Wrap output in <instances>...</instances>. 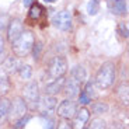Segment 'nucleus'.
<instances>
[{"label":"nucleus","mask_w":129,"mask_h":129,"mask_svg":"<svg viewBox=\"0 0 129 129\" xmlns=\"http://www.w3.org/2000/svg\"><path fill=\"white\" fill-rule=\"evenodd\" d=\"M56 104H58V100H56L55 95L44 94L42 97H39L37 110L41 112L42 116H45V115L46 116H51L52 114L55 112V110H56Z\"/></svg>","instance_id":"423d86ee"},{"label":"nucleus","mask_w":129,"mask_h":129,"mask_svg":"<svg viewBox=\"0 0 129 129\" xmlns=\"http://www.w3.org/2000/svg\"><path fill=\"white\" fill-rule=\"evenodd\" d=\"M11 88V81H10V74L3 69L0 64V95H6Z\"/></svg>","instance_id":"4468645a"},{"label":"nucleus","mask_w":129,"mask_h":129,"mask_svg":"<svg viewBox=\"0 0 129 129\" xmlns=\"http://www.w3.org/2000/svg\"><path fill=\"white\" fill-rule=\"evenodd\" d=\"M68 72V62L63 56H55L52 58L48 64V76L51 80L63 77Z\"/></svg>","instance_id":"39448f33"},{"label":"nucleus","mask_w":129,"mask_h":129,"mask_svg":"<svg viewBox=\"0 0 129 129\" xmlns=\"http://www.w3.org/2000/svg\"><path fill=\"white\" fill-rule=\"evenodd\" d=\"M4 49H6V38H4V35L0 32V60H2V58L4 56Z\"/></svg>","instance_id":"7c9ffc66"},{"label":"nucleus","mask_w":129,"mask_h":129,"mask_svg":"<svg viewBox=\"0 0 129 129\" xmlns=\"http://www.w3.org/2000/svg\"><path fill=\"white\" fill-rule=\"evenodd\" d=\"M17 73L20 74V77L23 79V80H28L32 76V68L29 64H21L18 68V70H17Z\"/></svg>","instance_id":"412c9836"},{"label":"nucleus","mask_w":129,"mask_h":129,"mask_svg":"<svg viewBox=\"0 0 129 129\" xmlns=\"http://www.w3.org/2000/svg\"><path fill=\"white\" fill-rule=\"evenodd\" d=\"M55 128V121L51 116H46V119H44V129H53Z\"/></svg>","instance_id":"2f4dec72"},{"label":"nucleus","mask_w":129,"mask_h":129,"mask_svg":"<svg viewBox=\"0 0 129 129\" xmlns=\"http://www.w3.org/2000/svg\"><path fill=\"white\" fill-rule=\"evenodd\" d=\"M39 86L37 81H29L24 86L23 88V98L28 105V110H37L38 105V100H39Z\"/></svg>","instance_id":"20e7f679"},{"label":"nucleus","mask_w":129,"mask_h":129,"mask_svg":"<svg viewBox=\"0 0 129 129\" xmlns=\"http://www.w3.org/2000/svg\"><path fill=\"white\" fill-rule=\"evenodd\" d=\"M129 87H128V81H123L122 84H121L119 87H118V90H116V94H118V97H119L121 103H123L125 105H128V100H129Z\"/></svg>","instance_id":"6ab92c4d"},{"label":"nucleus","mask_w":129,"mask_h":129,"mask_svg":"<svg viewBox=\"0 0 129 129\" xmlns=\"http://www.w3.org/2000/svg\"><path fill=\"white\" fill-rule=\"evenodd\" d=\"M100 10V2L98 0H90L87 4V13L90 16H95Z\"/></svg>","instance_id":"b1692460"},{"label":"nucleus","mask_w":129,"mask_h":129,"mask_svg":"<svg viewBox=\"0 0 129 129\" xmlns=\"http://www.w3.org/2000/svg\"><path fill=\"white\" fill-rule=\"evenodd\" d=\"M28 112V105L24 101L23 97H16L14 100L10 101V108H9V114H7V119L10 122H16L20 118H23L24 115H27Z\"/></svg>","instance_id":"7ed1b4c3"},{"label":"nucleus","mask_w":129,"mask_h":129,"mask_svg":"<svg viewBox=\"0 0 129 129\" xmlns=\"http://www.w3.org/2000/svg\"><path fill=\"white\" fill-rule=\"evenodd\" d=\"M52 24L58 29H60V31H69V29H72V25H73L72 14L69 13L68 10L58 11L55 16L52 17Z\"/></svg>","instance_id":"0eeeda50"},{"label":"nucleus","mask_w":129,"mask_h":129,"mask_svg":"<svg viewBox=\"0 0 129 129\" xmlns=\"http://www.w3.org/2000/svg\"><path fill=\"white\" fill-rule=\"evenodd\" d=\"M94 88H95V84H94V81H87V84H86V87H84V93L87 94L90 98H93L94 95H95V91H94Z\"/></svg>","instance_id":"393cba45"},{"label":"nucleus","mask_w":129,"mask_h":129,"mask_svg":"<svg viewBox=\"0 0 129 129\" xmlns=\"http://www.w3.org/2000/svg\"><path fill=\"white\" fill-rule=\"evenodd\" d=\"M35 3V0H23V4L25 7H29V6H32V4Z\"/></svg>","instance_id":"72a5a7b5"},{"label":"nucleus","mask_w":129,"mask_h":129,"mask_svg":"<svg viewBox=\"0 0 129 129\" xmlns=\"http://www.w3.org/2000/svg\"><path fill=\"white\" fill-rule=\"evenodd\" d=\"M79 103L83 107H86V105H88V104H91V98L84 93V91H80V93H79Z\"/></svg>","instance_id":"bb28decb"},{"label":"nucleus","mask_w":129,"mask_h":129,"mask_svg":"<svg viewBox=\"0 0 129 129\" xmlns=\"http://www.w3.org/2000/svg\"><path fill=\"white\" fill-rule=\"evenodd\" d=\"M116 77V69L114 62H105L100 66L94 79V84L98 90H108L112 87Z\"/></svg>","instance_id":"f257e3e1"},{"label":"nucleus","mask_w":129,"mask_h":129,"mask_svg":"<svg viewBox=\"0 0 129 129\" xmlns=\"http://www.w3.org/2000/svg\"><path fill=\"white\" fill-rule=\"evenodd\" d=\"M24 31V27H23V21L20 18H13V20H9V24L6 27V41L7 42H11L14 39H17L20 37V34Z\"/></svg>","instance_id":"1a4fd4ad"},{"label":"nucleus","mask_w":129,"mask_h":129,"mask_svg":"<svg viewBox=\"0 0 129 129\" xmlns=\"http://www.w3.org/2000/svg\"><path fill=\"white\" fill-rule=\"evenodd\" d=\"M88 129H107V122L103 118H94L88 125Z\"/></svg>","instance_id":"5701e85b"},{"label":"nucleus","mask_w":129,"mask_h":129,"mask_svg":"<svg viewBox=\"0 0 129 129\" xmlns=\"http://www.w3.org/2000/svg\"><path fill=\"white\" fill-rule=\"evenodd\" d=\"M77 111V105L72 98H64L56 108V114L62 119H72Z\"/></svg>","instance_id":"6e6552de"},{"label":"nucleus","mask_w":129,"mask_h":129,"mask_svg":"<svg viewBox=\"0 0 129 129\" xmlns=\"http://www.w3.org/2000/svg\"><path fill=\"white\" fill-rule=\"evenodd\" d=\"M45 2H46V3H55L56 0H45Z\"/></svg>","instance_id":"f704fd0d"},{"label":"nucleus","mask_w":129,"mask_h":129,"mask_svg":"<svg viewBox=\"0 0 129 129\" xmlns=\"http://www.w3.org/2000/svg\"><path fill=\"white\" fill-rule=\"evenodd\" d=\"M118 32L121 34V37H123L125 39H128V24L126 23H119V25H118Z\"/></svg>","instance_id":"cd10ccee"},{"label":"nucleus","mask_w":129,"mask_h":129,"mask_svg":"<svg viewBox=\"0 0 129 129\" xmlns=\"http://www.w3.org/2000/svg\"><path fill=\"white\" fill-rule=\"evenodd\" d=\"M29 119H31V116H29V115H24L23 118H20L18 121L14 122V129H23L24 126H25V123L28 122Z\"/></svg>","instance_id":"a878e982"},{"label":"nucleus","mask_w":129,"mask_h":129,"mask_svg":"<svg viewBox=\"0 0 129 129\" xmlns=\"http://www.w3.org/2000/svg\"><path fill=\"white\" fill-rule=\"evenodd\" d=\"M56 129H73V128H72L70 119H62V121H59Z\"/></svg>","instance_id":"c85d7f7f"},{"label":"nucleus","mask_w":129,"mask_h":129,"mask_svg":"<svg viewBox=\"0 0 129 129\" xmlns=\"http://www.w3.org/2000/svg\"><path fill=\"white\" fill-rule=\"evenodd\" d=\"M88 118H90V111L86 108V107H81L80 110L76 111L74 116L72 118L73 122H72V128L73 129H84L86 123H87Z\"/></svg>","instance_id":"9b49d317"},{"label":"nucleus","mask_w":129,"mask_h":129,"mask_svg":"<svg viewBox=\"0 0 129 129\" xmlns=\"http://www.w3.org/2000/svg\"><path fill=\"white\" fill-rule=\"evenodd\" d=\"M44 7L38 3H34L32 6H29V11H28V18L32 21H38L41 20V17L44 16Z\"/></svg>","instance_id":"f3484780"},{"label":"nucleus","mask_w":129,"mask_h":129,"mask_svg":"<svg viewBox=\"0 0 129 129\" xmlns=\"http://www.w3.org/2000/svg\"><path fill=\"white\" fill-rule=\"evenodd\" d=\"M70 77H73L74 80H77L79 83H83L87 77V72L84 69V66L81 64H76L73 69L70 70Z\"/></svg>","instance_id":"dca6fc26"},{"label":"nucleus","mask_w":129,"mask_h":129,"mask_svg":"<svg viewBox=\"0 0 129 129\" xmlns=\"http://www.w3.org/2000/svg\"><path fill=\"white\" fill-rule=\"evenodd\" d=\"M111 129H125V128H123V125L121 122H112Z\"/></svg>","instance_id":"473e14b6"},{"label":"nucleus","mask_w":129,"mask_h":129,"mask_svg":"<svg viewBox=\"0 0 129 129\" xmlns=\"http://www.w3.org/2000/svg\"><path fill=\"white\" fill-rule=\"evenodd\" d=\"M7 24H9V17H7V14H0V32L3 31V29H6Z\"/></svg>","instance_id":"c756f323"},{"label":"nucleus","mask_w":129,"mask_h":129,"mask_svg":"<svg viewBox=\"0 0 129 129\" xmlns=\"http://www.w3.org/2000/svg\"><path fill=\"white\" fill-rule=\"evenodd\" d=\"M9 108H10V100L6 95H0V123L7 119Z\"/></svg>","instance_id":"a211bd4d"},{"label":"nucleus","mask_w":129,"mask_h":129,"mask_svg":"<svg viewBox=\"0 0 129 129\" xmlns=\"http://www.w3.org/2000/svg\"><path fill=\"white\" fill-rule=\"evenodd\" d=\"M108 111V105H107L105 103H103V101H94L93 104H91V112L95 114V115H98V114H104Z\"/></svg>","instance_id":"aec40b11"},{"label":"nucleus","mask_w":129,"mask_h":129,"mask_svg":"<svg viewBox=\"0 0 129 129\" xmlns=\"http://www.w3.org/2000/svg\"><path fill=\"white\" fill-rule=\"evenodd\" d=\"M63 83H64V76L63 77H59V79H55V80H52L51 83L45 84L44 93L48 94V95H56V94H59L62 91Z\"/></svg>","instance_id":"ddd939ff"},{"label":"nucleus","mask_w":129,"mask_h":129,"mask_svg":"<svg viewBox=\"0 0 129 129\" xmlns=\"http://www.w3.org/2000/svg\"><path fill=\"white\" fill-rule=\"evenodd\" d=\"M42 51H44V44H42L41 41H35L34 42V45H32V49H31L32 56H34L35 60H39V59H41Z\"/></svg>","instance_id":"4be33fe9"},{"label":"nucleus","mask_w":129,"mask_h":129,"mask_svg":"<svg viewBox=\"0 0 129 129\" xmlns=\"http://www.w3.org/2000/svg\"><path fill=\"white\" fill-rule=\"evenodd\" d=\"M80 90H81V83L74 80L73 77H69V79H64V83H63L60 93H63L66 98H73V97L79 95Z\"/></svg>","instance_id":"9d476101"},{"label":"nucleus","mask_w":129,"mask_h":129,"mask_svg":"<svg viewBox=\"0 0 129 129\" xmlns=\"http://www.w3.org/2000/svg\"><path fill=\"white\" fill-rule=\"evenodd\" d=\"M35 42V37L31 31H25L24 29L17 39H14L10 45H11V51L13 55L17 58H25L32 49V45Z\"/></svg>","instance_id":"f03ea898"},{"label":"nucleus","mask_w":129,"mask_h":129,"mask_svg":"<svg viewBox=\"0 0 129 129\" xmlns=\"http://www.w3.org/2000/svg\"><path fill=\"white\" fill-rule=\"evenodd\" d=\"M108 9L115 16H126L128 14V3L126 0H108Z\"/></svg>","instance_id":"f8f14e48"},{"label":"nucleus","mask_w":129,"mask_h":129,"mask_svg":"<svg viewBox=\"0 0 129 129\" xmlns=\"http://www.w3.org/2000/svg\"><path fill=\"white\" fill-rule=\"evenodd\" d=\"M3 69L7 72L9 74H11V73H17V70H18V68L21 66V63L18 62V59H17V56H7L6 59H4V62H3Z\"/></svg>","instance_id":"2eb2a0df"}]
</instances>
